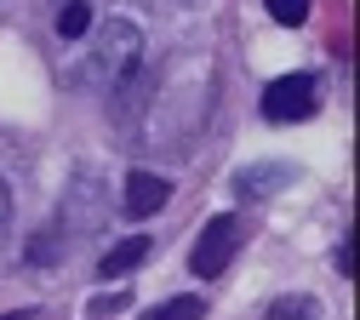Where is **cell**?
Masks as SVG:
<instances>
[{"mask_svg":"<svg viewBox=\"0 0 360 320\" xmlns=\"http://www.w3.org/2000/svg\"><path fill=\"white\" fill-rule=\"evenodd\" d=\"M240 241H246V223H240V212H217V217L200 229V235H195V246H189V269L200 274V281H217V274L235 263Z\"/></svg>","mask_w":360,"mask_h":320,"instance_id":"7a4b0ae2","label":"cell"},{"mask_svg":"<svg viewBox=\"0 0 360 320\" xmlns=\"http://www.w3.org/2000/svg\"><path fill=\"white\" fill-rule=\"evenodd\" d=\"M115 309H126V297H92V314H98V320L115 314Z\"/></svg>","mask_w":360,"mask_h":320,"instance_id":"4fadbf2b","label":"cell"},{"mask_svg":"<svg viewBox=\"0 0 360 320\" xmlns=\"http://www.w3.org/2000/svg\"><path fill=\"white\" fill-rule=\"evenodd\" d=\"M332 263H338V274H354V241H349V235L338 241V252H332Z\"/></svg>","mask_w":360,"mask_h":320,"instance_id":"8fae6325","label":"cell"},{"mask_svg":"<svg viewBox=\"0 0 360 320\" xmlns=\"http://www.w3.org/2000/svg\"><path fill=\"white\" fill-rule=\"evenodd\" d=\"M286 183H297V166H292V160H257V166L235 172V195H240L246 206H257V200H269V195H281Z\"/></svg>","mask_w":360,"mask_h":320,"instance_id":"277c9868","label":"cell"},{"mask_svg":"<svg viewBox=\"0 0 360 320\" xmlns=\"http://www.w3.org/2000/svg\"><path fill=\"white\" fill-rule=\"evenodd\" d=\"M143 320H206V297H166Z\"/></svg>","mask_w":360,"mask_h":320,"instance_id":"9c48e42d","label":"cell"},{"mask_svg":"<svg viewBox=\"0 0 360 320\" xmlns=\"http://www.w3.org/2000/svg\"><path fill=\"white\" fill-rule=\"evenodd\" d=\"M0 320H34V314H29V309H23V314H0Z\"/></svg>","mask_w":360,"mask_h":320,"instance_id":"5bb4252c","label":"cell"},{"mask_svg":"<svg viewBox=\"0 0 360 320\" xmlns=\"http://www.w3.org/2000/svg\"><path fill=\"white\" fill-rule=\"evenodd\" d=\"M149 252H155V246H149L143 235H131V241H120V246H109V252H103L98 274H103V281H120V274H131V269H138Z\"/></svg>","mask_w":360,"mask_h":320,"instance_id":"8992f818","label":"cell"},{"mask_svg":"<svg viewBox=\"0 0 360 320\" xmlns=\"http://www.w3.org/2000/svg\"><path fill=\"white\" fill-rule=\"evenodd\" d=\"M138 58H143V29L131 23V18H109L103 29H98V40H92V52H86V63H80V86H120L131 69H138Z\"/></svg>","mask_w":360,"mask_h":320,"instance_id":"6da1fadb","label":"cell"},{"mask_svg":"<svg viewBox=\"0 0 360 320\" xmlns=\"http://www.w3.org/2000/svg\"><path fill=\"white\" fill-rule=\"evenodd\" d=\"M263 12L286 29H297V23H309V0H263Z\"/></svg>","mask_w":360,"mask_h":320,"instance_id":"30bf717a","label":"cell"},{"mask_svg":"<svg viewBox=\"0 0 360 320\" xmlns=\"http://www.w3.org/2000/svg\"><path fill=\"white\" fill-rule=\"evenodd\" d=\"M263 320H321V303L303 297V292H292V297H275V303H269Z\"/></svg>","mask_w":360,"mask_h":320,"instance_id":"ba28073f","label":"cell"},{"mask_svg":"<svg viewBox=\"0 0 360 320\" xmlns=\"http://www.w3.org/2000/svg\"><path fill=\"white\" fill-rule=\"evenodd\" d=\"M52 29H58V40H86L92 34V0H63Z\"/></svg>","mask_w":360,"mask_h":320,"instance_id":"52a82bcc","label":"cell"},{"mask_svg":"<svg viewBox=\"0 0 360 320\" xmlns=\"http://www.w3.org/2000/svg\"><path fill=\"white\" fill-rule=\"evenodd\" d=\"M166 200H172V183L160 172H131L126 177V195H120V212L126 217H155Z\"/></svg>","mask_w":360,"mask_h":320,"instance_id":"5b68a950","label":"cell"},{"mask_svg":"<svg viewBox=\"0 0 360 320\" xmlns=\"http://www.w3.org/2000/svg\"><path fill=\"white\" fill-rule=\"evenodd\" d=\"M6 223H12V189H6V177H0V235H6Z\"/></svg>","mask_w":360,"mask_h":320,"instance_id":"7c38bea8","label":"cell"},{"mask_svg":"<svg viewBox=\"0 0 360 320\" xmlns=\"http://www.w3.org/2000/svg\"><path fill=\"white\" fill-rule=\"evenodd\" d=\"M314 103H321V91H314V75H281L263 86V120L275 126H292V120H309Z\"/></svg>","mask_w":360,"mask_h":320,"instance_id":"3957f363","label":"cell"}]
</instances>
